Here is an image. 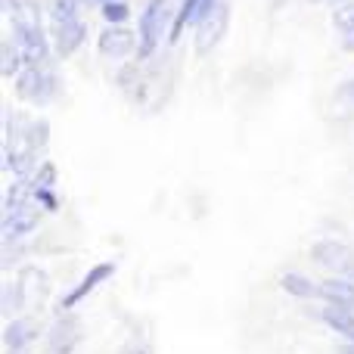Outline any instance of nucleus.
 I'll return each instance as SVG.
<instances>
[{
	"mask_svg": "<svg viewBox=\"0 0 354 354\" xmlns=\"http://www.w3.org/2000/svg\"><path fill=\"white\" fill-rule=\"evenodd\" d=\"M339 354H354V345H342V348H339Z\"/></svg>",
	"mask_w": 354,
	"mask_h": 354,
	"instance_id": "obj_18",
	"label": "nucleus"
},
{
	"mask_svg": "<svg viewBox=\"0 0 354 354\" xmlns=\"http://www.w3.org/2000/svg\"><path fill=\"white\" fill-rule=\"evenodd\" d=\"M112 274H115V264H112V261H103V264H97V268H91V270L84 274V280H81L78 286H75L72 292L66 295V299H62V308L68 311V308H75L78 301H84L87 295H91L97 286H103V283L109 280Z\"/></svg>",
	"mask_w": 354,
	"mask_h": 354,
	"instance_id": "obj_7",
	"label": "nucleus"
},
{
	"mask_svg": "<svg viewBox=\"0 0 354 354\" xmlns=\"http://www.w3.org/2000/svg\"><path fill=\"white\" fill-rule=\"evenodd\" d=\"M81 3L84 0H50V19H53V25H62V22H75L81 12Z\"/></svg>",
	"mask_w": 354,
	"mask_h": 354,
	"instance_id": "obj_14",
	"label": "nucleus"
},
{
	"mask_svg": "<svg viewBox=\"0 0 354 354\" xmlns=\"http://www.w3.org/2000/svg\"><path fill=\"white\" fill-rule=\"evenodd\" d=\"M317 299L324 301V305H336V308H348V311H354V280H348V277L320 280Z\"/></svg>",
	"mask_w": 354,
	"mask_h": 354,
	"instance_id": "obj_6",
	"label": "nucleus"
},
{
	"mask_svg": "<svg viewBox=\"0 0 354 354\" xmlns=\"http://www.w3.org/2000/svg\"><path fill=\"white\" fill-rule=\"evenodd\" d=\"M84 37H87V25L81 22V19H75V22L53 25V44H56V53H62V56H68V53H75V50H81Z\"/></svg>",
	"mask_w": 354,
	"mask_h": 354,
	"instance_id": "obj_8",
	"label": "nucleus"
},
{
	"mask_svg": "<svg viewBox=\"0 0 354 354\" xmlns=\"http://www.w3.org/2000/svg\"><path fill=\"white\" fill-rule=\"evenodd\" d=\"M336 28H339V35H342V47L348 50V53H354V6L348 10H339L336 12Z\"/></svg>",
	"mask_w": 354,
	"mask_h": 354,
	"instance_id": "obj_15",
	"label": "nucleus"
},
{
	"mask_svg": "<svg viewBox=\"0 0 354 354\" xmlns=\"http://www.w3.org/2000/svg\"><path fill=\"white\" fill-rule=\"evenodd\" d=\"M87 3H97V6H103V3H109V0H87Z\"/></svg>",
	"mask_w": 354,
	"mask_h": 354,
	"instance_id": "obj_19",
	"label": "nucleus"
},
{
	"mask_svg": "<svg viewBox=\"0 0 354 354\" xmlns=\"http://www.w3.org/2000/svg\"><path fill=\"white\" fill-rule=\"evenodd\" d=\"M53 177H56L53 165H47V168H44V171H41V177H37V180H35V187H31V196H35V199L41 202V208H50V212H53V208H56Z\"/></svg>",
	"mask_w": 354,
	"mask_h": 354,
	"instance_id": "obj_13",
	"label": "nucleus"
},
{
	"mask_svg": "<svg viewBox=\"0 0 354 354\" xmlns=\"http://www.w3.org/2000/svg\"><path fill=\"white\" fill-rule=\"evenodd\" d=\"M224 31H227V6H218V10H214L205 22L196 25V53H199V56L212 53V50L221 44Z\"/></svg>",
	"mask_w": 354,
	"mask_h": 354,
	"instance_id": "obj_5",
	"label": "nucleus"
},
{
	"mask_svg": "<svg viewBox=\"0 0 354 354\" xmlns=\"http://www.w3.org/2000/svg\"><path fill=\"white\" fill-rule=\"evenodd\" d=\"M100 10H103V19L109 25H124L128 22V3H122V0H109V3H103L100 6Z\"/></svg>",
	"mask_w": 354,
	"mask_h": 354,
	"instance_id": "obj_16",
	"label": "nucleus"
},
{
	"mask_svg": "<svg viewBox=\"0 0 354 354\" xmlns=\"http://www.w3.org/2000/svg\"><path fill=\"white\" fill-rule=\"evenodd\" d=\"M81 339V324L78 320H59V324L50 330V342L47 354H72L75 345Z\"/></svg>",
	"mask_w": 354,
	"mask_h": 354,
	"instance_id": "obj_9",
	"label": "nucleus"
},
{
	"mask_svg": "<svg viewBox=\"0 0 354 354\" xmlns=\"http://www.w3.org/2000/svg\"><path fill=\"white\" fill-rule=\"evenodd\" d=\"M35 342H37V324L35 320L19 317V320H12V324H6L3 345L10 351H25V348H31Z\"/></svg>",
	"mask_w": 354,
	"mask_h": 354,
	"instance_id": "obj_10",
	"label": "nucleus"
},
{
	"mask_svg": "<svg viewBox=\"0 0 354 354\" xmlns=\"http://www.w3.org/2000/svg\"><path fill=\"white\" fill-rule=\"evenodd\" d=\"M165 22H168V0H147V6L140 12V31H137V37H140V50L137 53L143 59L156 53V47L162 41V31H165Z\"/></svg>",
	"mask_w": 354,
	"mask_h": 354,
	"instance_id": "obj_2",
	"label": "nucleus"
},
{
	"mask_svg": "<svg viewBox=\"0 0 354 354\" xmlns=\"http://www.w3.org/2000/svg\"><path fill=\"white\" fill-rule=\"evenodd\" d=\"M97 50L103 56H109V59H124V56H131L134 50H140V44L134 41V35H131L124 25H109V28L100 35Z\"/></svg>",
	"mask_w": 354,
	"mask_h": 354,
	"instance_id": "obj_4",
	"label": "nucleus"
},
{
	"mask_svg": "<svg viewBox=\"0 0 354 354\" xmlns=\"http://www.w3.org/2000/svg\"><path fill=\"white\" fill-rule=\"evenodd\" d=\"M336 97H339V103H348V106H354V78H348L345 84H339Z\"/></svg>",
	"mask_w": 354,
	"mask_h": 354,
	"instance_id": "obj_17",
	"label": "nucleus"
},
{
	"mask_svg": "<svg viewBox=\"0 0 354 354\" xmlns=\"http://www.w3.org/2000/svg\"><path fill=\"white\" fill-rule=\"evenodd\" d=\"M311 258L320 268H330L336 277H348L354 280V249L339 239H320L311 245Z\"/></svg>",
	"mask_w": 354,
	"mask_h": 354,
	"instance_id": "obj_3",
	"label": "nucleus"
},
{
	"mask_svg": "<svg viewBox=\"0 0 354 354\" xmlns=\"http://www.w3.org/2000/svg\"><path fill=\"white\" fill-rule=\"evenodd\" d=\"M311 314L320 320V324L330 326V330H336L339 336H348V339H354V311H348V308L324 305V308H314Z\"/></svg>",
	"mask_w": 354,
	"mask_h": 354,
	"instance_id": "obj_11",
	"label": "nucleus"
},
{
	"mask_svg": "<svg viewBox=\"0 0 354 354\" xmlns=\"http://www.w3.org/2000/svg\"><path fill=\"white\" fill-rule=\"evenodd\" d=\"M280 286L286 295H292V299H317V283H311L305 274H283L280 277Z\"/></svg>",
	"mask_w": 354,
	"mask_h": 354,
	"instance_id": "obj_12",
	"label": "nucleus"
},
{
	"mask_svg": "<svg viewBox=\"0 0 354 354\" xmlns=\"http://www.w3.org/2000/svg\"><path fill=\"white\" fill-rule=\"evenodd\" d=\"M16 93L31 106H50L59 100L62 81L47 66H28L25 72L16 75Z\"/></svg>",
	"mask_w": 354,
	"mask_h": 354,
	"instance_id": "obj_1",
	"label": "nucleus"
}]
</instances>
